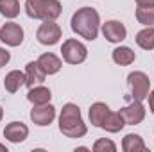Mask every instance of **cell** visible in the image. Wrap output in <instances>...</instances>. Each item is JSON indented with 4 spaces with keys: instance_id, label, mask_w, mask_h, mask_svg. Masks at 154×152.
Wrapping results in <instances>:
<instances>
[{
    "instance_id": "obj_24",
    "label": "cell",
    "mask_w": 154,
    "mask_h": 152,
    "mask_svg": "<svg viewBox=\"0 0 154 152\" xmlns=\"http://www.w3.org/2000/svg\"><path fill=\"white\" fill-rule=\"evenodd\" d=\"M9 59H11V54H9L5 48H0V68L5 66V65L9 63Z\"/></svg>"
},
{
    "instance_id": "obj_22",
    "label": "cell",
    "mask_w": 154,
    "mask_h": 152,
    "mask_svg": "<svg viewBox=\"0 0 154 152\" xmlns=\"http://www.w3.org/2000/svg\"><path fill=\"white\" fill-rule=\"evenodd\" d=\"M0 13L9 20L16 18L20 14V2L18 0H2L0 2Z\"/></svg>"
},
{
    "instance_id": "obj_23",
    "label": "cell",
    "mask_w": 154,
    "mask_h": 152,
    "mask_svg": "<svg viewBox=\"0 0 154 152\" xmlns=\"http://www.w3.org/2000/svg\"><path fill=\"white\" fill-rule=\"evenodd\" d=\"M93 150L95 152H115L116 145L111 140H108V138H100V140H97L93 143Z\"/></svg>"
},
{
    "instance_id": "obj_20",
    "label": "cell",
    "mask_w": 154,
    "mask_h": 152,
    "mask_svg": "<svg viewBox=\"0 0 154 152\" xmlns=\"http://www.w3.org/2000/svg\"><path fill=\"white\" fill-rule=\"evenodd\" d=\"M136 45L143 50H152L154 48V27H145L136 34Z\"/></svg>"
},
{
    "instance_id": "obj_6",
    "label": "cell",
    "mask_w": 154,
    "mask_h": 152,
    "mask_svg": "<svg viewBox=\"0 0 154 152\" xmlns=\"http://www.w3.org/2000/svg\"><path fill=\"white\" fill-rule=\"evenodd\" d=\"M63 36V31L61 27L54 22V20H47L39 25L38 32H36V39H38L41 45H47V47H52L56 45Z\"/></svg>"
},
{
    "instance_id": "obj_16",
    "label": "cell",
    "mask_w": 154,
    "mask_h": 152,
    "mask_svg": "<svg viewBox=\"0 0 154 152\" xmlns=\"http://www.w3.org/2000/svg\"><path fill=\"white\" fill-rule=\"evenodd\" d=\"M23 84H25V72L20 70H11L4 79V86L9 93H16Z\"/></svg>"
},
{
    "instance_id": "obj_1",
    "label": "cell",
    "mask_w": 154,
    "mask_h": 152,
    "mask_svg": "<svg viewBox=\"0 0 154 152\" xmlns=\"http://www.w3.org/2000/svg\"><path fill=\"white\" fill-rule=\"evenodd\" d=\"M70 27L81 38L88 39V41L97 39L99 27H100V16H99L97 9H93V7H81V9H77L72 14Z\"/></svg>"
},
{
    "instance_id": "obj_4",
    "label": "cell",
    "mask_w": 154,
    "mask_h": 152,
    "mask_svg": "<svg viewBox=\"0 0 154 152\" xmlns=\"http://www.w3.org/2000/svg\"><path fill=\"white\" fill-rule=\"evenodd\" d=\"M61 56H63V59L68 65H81L88 57V48L84 47V43L70 38V39H66V41H63V45H61Z\"/></svg>"
},
{
    "instance_id": "obj_21",
    "label": "cell",
    "mask_w": 154,
    "mask_h": 152,
    "mask_svg": "<svg viewBox=\"0 0 154 152\" xmlns=\"http://www.w3.org/2000/svg\"><path fill=\"white\" fill-rule=\"evenodd\" d=\"M136 20L145 27H154V5H138Z\"/></svg>"
},
{
    "instance_id": "obj_2",
    "label": "cell",
    "mask_w": 154,
    "mask_h": 152,
    "mask_svg": "<svg viewBox=\"0 0 154 152\" xmlns=\"http://www.w3.org/2000/svg\"><path fill=\"white\" fill-rule=\"evenodd\" d=\"M59 131L66 136V138H82L88 129H86V123L82 120V114L77 104H65L61 114H59Z\"/></svg>"
},
{
    "instance_id": "obj_29",
    "label": "cell",
    "mask_w": 154,
    "mask_h": 152,
    "mask_svg": "<svg viewBox=\"0 0 154 152\" xmlns=\"http://www.w3.org/2000/svg\"><path fill=\"white\" fill-rule=\"evenodd\" d=\"M0 2H2V0H0Z\"/></svg>"
},
{
    "instance_id": "obj_18",
    "label": "cell",
    "mask_w": 154,
    "mask_h": 152,
    "mask_svg": "<svg viewBox=\"0 0 154 152\" xmlns=\"http://www.w3.org/2000/svg\"><path fill=\"white\" fill-rule=\"evenodd\" d=\"M124 125H125V122H124L120 111H109L108 116L104 118L100 129H104V131H108V132H120V131L124 129Z\"/></svg>"
},
{
    "instance_id": "obj_11",
    "label": "cell",
    "mask_w": 154,
    "mask_h": 152,
    "mask_svg": "<svg viewBox=\"0 0 154 152\" xmlns=\"http://www.w3.org/2000/svg\"><path fill=\"white\" fill-rule=\"evenodd\" d=\"M4 136H5V140H9L11 143H22V141L29 136V127H27L23 122H11V123L5 125Z\"/></svg>"
},
{
    "instance_id": "obj_17",
    "label": "cell",
    "mask_w": 154,
    "mask_h": 152,
    "mask_svg": "<svg viewBox=\"0 0 154 152\" xmlns=\"http://www.w3.org/2000/svg\"><path fill=\"white\" fill-rule=\"evenodd\" d=\"M108 113H109L108 104H104V102H95V104H91V106H90V113H88L91 125L102 127V122H104V118L108 116Z\"/></svg>"
},
{
    "instance_id": "obj_5",
    "label": "cell",
    "mask_w": 154,
    "mask_h": 152,
    "mask_svg": "<svg viewBox=\"0 0 154 152\" xmlns=\"http://www.w3.org/2000/svg\"><path fill=\"white\" fill-rule=\"evenodd\" d=\"M127 84L131 90V97L134 100H143L147 99L149 91H151V81L149 75L143 72H131L127 75Z\"/></svg>"
},
{
    "instance_id": "obj_8",
    "label": "cell",
    "mask_w": 154,
    "mask_h": 152,
    "mask_svg": "<svg viewBox=\"0 0 154 152\" xmlns=\"http://www.w3.org/2000/svg\"><path fill=\"white\" fill-rule=\"evenodd\" d=\"M120 114H122L125 125H138L145 118V108H143L142 100H134L133 99L131 104H127V106H124L120 109Z\"/></svg>"
},
{
    "instance_id": "obj_3",
    "label": "cell",
    "mask_w": 154,
    "mask_h": 152,
    "mask_svg": "<svg viewBox=\"0 0 154 152\" xmlns=\"http://www.w3.org/2000/svg\"><path fill=\"white\" fill-rule=\"evenodd\" d=\"M61 2L59 0H27L25 2V13L32 20H57L61 16Z\"/></svg>"
},
{
    "instance_id": "obj_7",
    "label": "cell",
    "mask_w": 154,
    "mask_h": 152,
    "mask_svg": "<svg viewBox=\"0 0 154 152\" xmlns=\"http://www.w3.org/2000/svg\"><path fill=\"white\" fill-rule=\"evenodd\" d=\"M0 41L7 47H20L23 43V29L14 22L4 23L0 27Z\"/></svg>"
},
{
    "instance_id": "obj_14",
    "label": "cell",
    "mask_w": 154,
    "mask_h": 152,
    "mask_svg": "<svg viewBox=\"0 0 154 152\" xmlns=\"http://www.w3.org/2000/svg\"><path fill=\"white\" fill-rule=\"evenodd\" d=\"M50 99H52V93H50V90H48L47 86H41V84L29 88V91H27V100H29L32 106L48 104V102H50Z\"/></svg>"
},
{
    "instance_id": "obj_26",
    "label": "cell",
    "mask_w": 154,
    "mask_h": 152,
    "mask_svg": "<svg viewBox=\"0 0 154 152\" xmlns=\"http://www.w3.org/2000/svg\"><path fill=\"white\" fill-rule=\"evenodd\" d=\"M136 5H154V0H136Z\"/></svg>"
},
{
    "instance_id": "obj_15",
    "label": "cell",
    "mask_w": 154,
    "mask_h": 152,
    "mask_svg": "<svg viewBox=\"0 0 154 152\" xmlns=\"http://www.w3.org/2000/svg\"><path fill=\"white\" fill-rule=\"evenodd\" d=\"M122 150L124 152H142V150H147V145L143 141V138L140 134H125L124 140H122Z\"/></svg>"
},
{
    "instance_id": "obj_10",
    "label": "cell",
    "mask_w": 154,
    "mask_h": 152,
    "mask_svg": "<svg viewBox=\"0 0 154 152\" xmlns=\"http://www.w3.org/2000/svg\"><path fill=\"white\" fill-rule=\"evenodd\" d=\"M102 34L109 43H120L127 36V29L118 20H109V22L102 23Z\"/></svg>"
},
{
    "instance_id": "obj_12",
    "label": "cell",
    "mask_w": 154,
    "mask_h": 152,
    "mask_svg": "<svg viewBox=\"0 0 154 152\" xmlns=\"http://www.w3.org/2000/svg\"><path fill=\"white\" fill-rule=\"evenodd\" d=\"M38 65L41 66V70H43L47 75H54V74H57V72L63 68L61 59H59L56 54H52V52L41 54V56L38 57Z\"/></svg>"
},
{
    "instance_id": "obj_19",
    "label": "cell",
    "mask_w": 154,
    "mask_h": 152,
    "mask_svg": "<svg viewBox=\"0 0 154 152\" xmlns=\"http://www.w3.org/2000/svg\"><path fill=\"white\" fill-rule=\"evenodd\" d=\"M111 57H113V61H115L116 65H120V66H127V65L134 63L136 54H134L129 47H116L115 50H113V54H111Z\"/></svg>"
},
{
    "instance_id": "obj_27",
    "label": "cell",
    "mask_w": 154,
    "mask_h": 152,
    "mask_svg": "<svg viewBox=\"0 0 154 152\" xmlns=\"http://www.w3.org/2000/svg\"><path fill=\"white\" fill-rule=\"evenodd\" d=\"M0 150H2V152H7V149H5V145H2V143H0Z\"/></svg>"
},
{
    "instance_id": "obj_25",
    "label": "cell",
    "mask_w": 154,
    "mask_h": 152,
    "mask_svg": "<svg viewBox=\"0 0 154 152\" xmlns=\"http://www.w3.org/2000/svg\"><path fill=\"white\" fill-rule=\"evenodd\" d=\"M147 97H149V108H151V113L154 114V90L147 95Z\"/></svg>"
},
{
    "instance_id": "obj_13",
    "label": "cell",
    "mask_w": 154,
    "mask_h": 152,
    "mask_svg": "<svg viewBox=\"0 0 154 152\" xmlns=\"http://www.w3.org/2000/svg\"><path fill=\"white\" fill-rule=\"evenodd\" d=\"M47 74L41 70V66L38 65V61H31L27 66H25V86L27 88H32V86H38L45 81Z\"/></svg>"
},
{
    "instance_id": "obj_9",
    "label": "cell",
    "mask_w": 154,
    "mask_h": 152,
    "mask_svg": "<svg viewBox=\"0 0 154 152\" xmlns=\"http://www.w3.org/2000/svg\"><path fill=\"white\" fill-rule=\"evenodd\" d=\"M56 118V108L48 102V104H41V106H34L31 109V120L34 125L39 127H47L54 122Z\"/></svg>"
},
{
    "instance_id": "obj_28",
    "label": "cell",
    "mask_w": 154,
    "mask_h": 152,
    "mask_svg": "<svg viewBox=\"0 0 154 152\" xmlns=\"http://www.w3.org/2000/svg\"><path fill=\"white\" fill-rule=\"evenodd\" d=\"M2 116H4V109H2V106H0V122H2Z\"/></svg>"
}]
</instances>
